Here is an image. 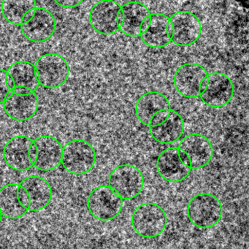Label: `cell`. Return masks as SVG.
I'll return each mask as SVG.
<instances>
[{"label": "cell", "mask_w": 249, "mask_h": 249, "mask_svg": "<svg viewBox=\"0 0 249 249\" xmlns=\"http://www.w3.org/2000/svg\"><path fill=\"white\" fill-rule=\"evenodd\" d=\"M221 201L212 194L202 192L189 200L186 213L190 222L199 229H210L217 225L223 216Z\"/></svg>", "instance_id": "cell-1"}, {"label": "cell", "mask_w": 249, "mask_h": 249, "mask_svg": "<svg viewBox=\"0 0 249 249\" xmlns=\"http://www.w3.org/2000/svg\"><path fill=\"white\" fill-rule=\"evenodd\" d=\"M132 228L145 238H154L162 234L167 224V216L162 207L154 202L138 205L132 213Z\"/></svg>", "instance_id": "cell-2"}, {"label": "cell", "mask_w": 249, "mask_h": 249, "mask_svg": "<svg viewBox=\"0 0 249 249\" xmlns=\"http://www.w3.org/2000/svg\"><path fill=\"white\" fill-rule=\"evenodd\" d=\"M97 161V153L93 145L83 139H73L62 148L61 164L67 172L82 176L92 170Z\"/></svg>", "instance_id": "cell-3"}, {"label": "cell", "mask_w": 249, "mask_h": 249, "mask_svg": "<svg viewBox=\"0 0 249 249\" xmlns=\"http://www.w3.org/2000/svg\"><path fill=\"white\" fill-rule=\"evenodd\" d=\"M124 200L110 186H99L90 192L87 208L96 219L109 221L115 219L122 212Z\"/></svg>", "instance_id": "cell-4"}, {"label": "cell", "mask_w": 249, "mask_h": 249, "mask_svg": "<svg viewBox=\"0 0 249 249\" xmlns=\"http://www.w3.org/2000/svg\"><path fill=\"white\" fill-rule=\"evenodd\" d=\"M35 68L39 84L49 89L59 88L69 78V64L65 57L58 53L42 55L36 62Z\"/></svg>", "instance_id": "cell-5"}, {"label": "cell", "mask_w": 249, "mask_h": 249, "mask_svg": "<svg viewBox=\"0 0 249 249\" xmlns=\"http://www.w3.org/2000/svg\"><path fill=\"white\" fill-rule=\"evenodd\" d=\"M109 186L123 200L139 196L144 187L142 172L135 166L123 164L115 167L109 176Z\"/></svg>", "instance_id": "cell-6"}, {"label": "cell", "mask_w": 249, "mask_h": 249, "mask_svg": "<svg viewBox=\"0 0 249 249\" xmlns=\"http://www.w3.org/2000/svg\"><path fill=\"white\" fill-rule=\"evenodd\" d=\"M208 72L204 67L195 62H186L179 66L173 77L176 91L188 99L199 97L205 89Z\"/></svg>", "instance_id": "cell-7"}, {"label": "cell", "mask_w": 249, "mask_h": 249, "mask_svg": "<svg viewBox=\"0 0 249 249\" xmlns=\"http://www.w3.org/2000/svg\"><path fill=\"white\" fill-rule=\"evenodd\" d=\"M121 5L114 0H101L90 10L89 20L94 31L102 36H112L120 30Z\"/></svg>", "instance_id": "cell-8"}, {"label": "cell", "mask_w": 249, "mask_h": 249, "mask_svg": "<svg viewBox=\"0 0 249 249\" xmlns=\"http://www.w3.org/2000/svg\"><path fill=\"white\" fill-rule=\"evenodd\" d=\"M171 43L179 47H188L196 43L202 34L200 20L193 13L180 11L170 17Z\"/></svg>", "instance_id": "cell-9"}, {"label": "cell", "mask_w": 249, "mask_h": 249, "mask_svg": "<svg viewBox=\"0 0 249 249\" xmlns=\"http://www.w3.org/2000/svg\"><path fill=\"white\" fill-rule=\"evenodd\" d=\"M234 94V86L230 77L220 72L208 74L205 89L199 97L206 106L221 108L228 105Z\"/></svg>", "instance_id": "cell-10"}, {"label": "cell", "mask_w": 249, "mask_h": 249, "mask_svg": "<svg viewBox=\"0 0 249 249\" xmlns=\"http://www.w3.org/2000/svg\"><path fill=\"white\" fill-rule=\"evenodd\" d=\"M121 10L122 18L119 31L129 37H140L149 25L150 10L142 2L136 1L123 4Z\"/></svg>", "instance_id": "cell-11"}, {"label": "cell", "mask_w": 249, "mask_h": 249, "mask_svg": "<svg viewBox=\"0 0 249 249\" xmlns=\"http://www.w3.org/2000/svg\"><path fill=\"white\" fill-rule=\"evenodd\" d=\"M20 26L25 38L33 43H40L53 37L56 31V21L50 11L42 7H36L33 18Z\"/></svg>", "instance_id": "cell-12"}, {"label": "cell", "mask_w": 249, "mask_h": 249, "mask_svg": "<svg viewBox=\"0 0 249 249\" xmlns=\"http://www.w3.org/2000/svg\"><path fill=\"white\" fill-rule=\"evenodd\" d=\"M156 167L160 177L170 183H179L189 177L190 166L182 161L178 148H169L159 154Z\"/></svg>", "instance_id": "cell-13"}, {"label": "cell", "mask_w": 249, "mask_h": 249, "mask_svg": "<svg viewBox=\"0 0 249 249\" xmlns=\"http://www.w3.org/2000/svg\"><path fill=\"white\" fill-rule=\"evenodd\" d=\"M178 148L189 157L192 170L206 167L213 158V148L210 140L201 134H190L180 141Z\"/></svg>", "instance_id": "cell-14"}, {"label": "cell", "mask_w": 249, "mask_h": 249, "mask_svg": "<svg viewBox=\"0 0 249 249\" xmlns=\"http://www.w3.org/2000/svg\"><path fill=\"white\" fill-rule=\"evenodd\" d=\"M33 141L26 135H17L7 141L2 150L4 161L16 171H27L34 167L30 160V148Z\"/></svg>", "instance_id": "cell-15"}, {"label": "cell", "mask_w": 249, "mask_h": 249, "mask_svg": "<svg viewBox=\"0 0 249 249\" xmlns=\"http://www.w3.org/2000/svg\"><path fill=\"white\" fill-rule=\"evenodd\" d=\"M2 104L8 117L17 122H25L37 113L39 99L35 91L27 95H18L11 91Z\"/></svg>", "instance_id": "cell-16"}, {"label": "cell", "mask_w": 249, "mask_h": 249, "mask_svg": "<svg viewBox=\"0 0 249 249\" xmlns=\"http://www.w3.org/2000/svg\"><path fill=\"white\" fill-rule=\"evenodd\" d=\"M33 142L38 150L34 167L40 171H52L61 164L62 147L59 140L51 135H42Z\"/></svg>", "instance_id": "cell-17"}, {"label": "cell", "mask_w": 249, "mask_h": 249, "mask_svg": "<svg viewBox=\"0 0 249 249\" xmlns=\"http://www.w3.org/2000/svg\"><path fill=\"white\" fill-rule=\"evenodd\" d=\"M171 34L170 17L156 13L151 14L149 25L140 37L145 46L152 49H161L171 43Z\"/></svg>", "instance_id": "cell-18"}, {"label": "cell", "mask_w": 249, "mask_h": 249, "mask_svg": "<svg viewBox=\"0 0 249 249\" xmlns=\"http://www.w3.org/2000/svg\"><path fill=\"white\" fill-rule=\"evenodd\" d=\"M21 186L27 190L30 196L29 211L33 212L45 209L52 200L53 192L50 183L44 178L39 176H31L24 178Z\"/></svg>", "instance_id": "cell-19"}, {"label": "cell", "mask_w": 249, "mask_h": 249, "mask_svg": "<svg viewBox=\"0 0 249 249\" xmlns=\"http://www.w3.org/2000/svg\"><path fill=\"white\" fill-rule=\"evenodd\" d=\"M169 109H171V106L164 94L158 91H148L138 98L135 111L138 121L148 126L150 121L156 113Z\"/></svg>", "instance_id": "cell-20"}, {"label": "cell", "mask_w": 249, "mask_h": 249, "mask_svg": "<svg viewBox=\"0 0 249 249\" xmlns=\"http://www.w3.org/2000/svg\"><path fill=\"white\" fill-rule=\"evenodd\" d=\"M184 129L183 117L173 109L162 124L148 126L150 135L153 139L161 144H172L177 142L183 136Z\"/></svg>", "instance_id": "cell-21"}, {"label": "cell", "mask_w": 249, "mask_h": 249, "mask_svg": "<svg viewBox=\"0 0 249 249\" xmlns=\"http://www.w3.org/2000/svg\"><path fill=\"white\" fill-rule=\"evenodd\" d=\"M18 186V183H11L0 188V212L10 219L21 218L29 211L20 203Z\"/></svg>", "instance_id": "cell-22"}, {"label": "cell", "mask_w": 249, "mask_h": 249, "mask_svg": "<svg viewBox=\"0 0 249 249\" xmlns=\"http://www.w3.org/2000/svg\"><path fill=\"white\" fill-rule=\"evenodd\" d=\"M6 71L14 78L16 87H26L36 91L40 86L35 65L32 62L18 61L11 65Z\"/></svg>", "instance_id": "cell-23"}, {"label": "cell", "mask_w": 249, "mask_h": 249, "mask_svg": "<svg viewBox=\"0 0 249 249\" xmlns=\"http://www.w3.org/2000/svg\"><path fill=\"white\" fill-rule=\"evenodd\" d=\"M36 7V0H2L1 12L5 21L20 26L24 14Z\"/></svg>", "instance_id": "cell-24"}, {"label": "cell", "mask_w": 249, "mask_h": 249, "mask_svg": "<svg viewBox=\"0 0 249 249\" xmlns=\"http://www.w3.org/2000/svg\"><path fill=\"white\" fill-rule=\"evenodd\" d=\"M7 71L0 68V104H2L11 92V90L7 85Z\"/></svg>", "instance_id": "cell-25"}, {"label": "cell", "mask_w": 249, "mask_h": 249, "mask_svg": "<svg viewBox=\"0 0 249 249\" xmlns=\"http://www.w3.org/2000/svg\"><path fill=\"white\" fill-rule=\"evenodd\" d=\"M171 110L172 109H169V110H161V111H159L158 113H156V114L153 116L151 121H150L148 126H157V125H160L162 124L163 122L167 119V117H168Z\"/></svg>", "instance_id": "cell-26"}, {"label": "cell", "mask_w": 249, "mask_h": 249, "mask_svg": "<svg viewBox=\"0 0 249 249\" xmlns=\"http://www.w3.org/2000/svg\"><path fill=\"white\" fill-rule=\"evenodd\" d=\"M18 196L21 205H22L24 208L29 210L30 203V196H29L27 190L20 184L19 186H18Z\"/></svg>", "instance_id": "cell-27"}, {"label": "cell", "mask_w": 249, "mask_h": 249, "mask_svg": "<svg viewBox=\"0 0 249 249\" xmlns=\"http://www.w3.org/2000/svg\"><path fill=\"white\" fill-rule=\"evenodd\" d=\"M58 5L64 8H74L82 3L84 0H53Z\"/></svg>", "instance_id": "cell-28"}, {"label": "cell", "mask_w": 249, "mask_h": 249, "mask_svg": "<svg viewBox=\"0 0 249 249\" xmlns=\"http://www.w3.org/2000/svg\"><path fill=\"white\" fill-rule=\"evenodd\" d=\"M29 153H30V160H31L33 164H34V163L36 162V160H37V156H38V150H37V147L36 146L34 142L30 145Z\"/></svg>", "instance_id": "cell-29"}, {"label": "cell", "mask_w": 249, "mask_h": 249, "mask_svg": "<svg viewBox=\"0 0 249 249\" xmlns=\"http://www.w3.org/2000/svg\"><path fill=\"white\" fill-rule=\"evenodd\" d=\"M32 91H31L30 89L21 87H15V88L12 90V92L18 94V95H27V94H30Z\"/></svg>", "instance_id": "cell-30"}, {"label": "cell", "mask_w": 249, "mask_h": 249, "mask_svg": "<svg viewBox=\"0 0 249 249\" xmlns=\"http://www.w3.org/2000/svg\"><path fill=\"white\" fill-rule=\"evenodd\" d=\"M36 8H33V9L30 10V11H29L28 12H27L24 14V17H23L22 18V23H21V24H23V23L28 22V21H30V20L33 18V17L35 16V14H36Z\"/></svg>", "instance_id": "cell-31"}, {"label": "cell", "mask_w": 249, "mask_h": 249, "mask_svg": "<svg viewBox=\"0 0 249 249\" xmlns=\"http://www.w3.org/2000/svg\"><path fill=\"white\" fill-rule=\"evenodd\" d=\"M6 82L7 85H8V87H9V89L11 90V91H12V90L14 89L16 87L15 82H14V78H13L12 77H11V75L8 73V72H7L6 75Z\"/></svg>", "instance_id": "cell-32"}, {"label": "cell", "mask_w": 249, "mask_h": 249, "mask_svg": "<svg viewBox=\"0 0 249 249\" xmlns=\"http://www.w3.org/2000/svg\"><path fill=\"white\" fill-rule=\"evenodd\" d=\"M2 213H1V212H0V223H1V221H2Z\"/></svg>", "instance_id": "cell-33"}]
</instances>
